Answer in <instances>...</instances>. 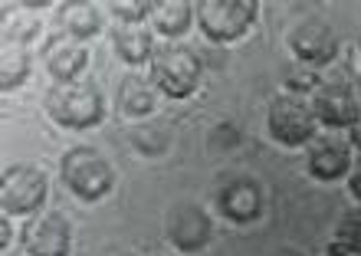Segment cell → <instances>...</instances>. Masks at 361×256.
<instances>
[{
	"mask_svg": "<svg viewBox=\"0 0 361 256\" xmlns=\"http://www.w3.org/2000/svg\"><path fill=\"white\" fill-rule=\"evenodd\" d=\"M49 122L66 128V132H86L102 125L105 118V92L89 79L76 83H56L49 85L47 99H43Z\"/></svg>",
	"mask_w": 361,
	"mask_h": 256,
	"instance_id": "obj_1",
	"label": "cell"
},
{
	"mask_svg": "<svg viewBox=\"0 0 361 256\" xmlns=\"http://www.w3.org/2000/svg\"><path fill=\"white\" fill-rule=\"evenodd\" d=\"M145 76L152 79L164 99L180 102L190 99L204 83V59L184 43H158Z\"/></svg>",
	"mask_w": 361,
	"mask_h": 256,
	"instance_id": "obj_2",
	"label": "cell"
},
{
	"mask_svg": "<svg viewBox=\"0 0 361 256\" xmlns=\"http://www.w3.org/2000/svg\"><path fill=\"white\" fill-rule=\"evenodd\" d=\"M59 178L66 190L82 204H99L115 190V168L99 148L76 145L59 158Z\"/></svg>",
	"mask_w": 361,
	"mask_h": 256,
	"instance_id": "obj_3",
	"label": "cell"
},
{
	"mask_svg": "<svg viewBox=\"0 0 361 256\" xmlns=\"http://www.w3.org/2000/svg\"><path fill=\"white\" fill-rule=\"evenodd\" d=\"M319 118L312 112L309 95L302 92H279L267 105V135L283 148H305L319 135Z\"/></svg>",
	"mask_w": 361,
	"mask_h": 256,
	"instance_id": "obj_4",
	"label": "cell"
},
{
	"mask_svg": "<svg viewBox=\"0 0 361 256\" xmlns=\"http://www.w3.org/2000/svg\"><path fill=\"white\" fill-rule=\"evenodd\" d=\"M194 17H197L200 37L207 43L230 47L257 27L259 4L257 0H200L194 4Z\"/></svg>",
	"mask_w": 361,
	"mask_h": 256,
	"instance_id": "obj_5",
	"label": "cell"
},
{
	"mask_svg": "<svg viewBox=\"0 0 361 256\" xmlns=\"http://www.w3.org/2000/svg\"><path fill=\"white\" fill-rule=\"evenodd\" d=\"M49 200V178L37 164L17 161L7 164L0 174V214L13 220H27L39 210H47Z\"/></svg>",
	"mask_w": 361,
	"mask_h": 256,
	"instance_id": "obj_6",
	"label": "cell"
},
{
	"mask_svg": "<svg viewBox=\"0 0 361 256\" xmlns=\"http://www.w3.org/2000/svg\"><path fill=\"white\" fill-rule=\"evenodd\" d=\"M73 243V220L59 210L47 207L20 224V247L27 256H69Z\"/></svg>",
	"mask_w": 361,
	"mask_h": 256,
	"instance_id": "obj_7",
	"label": "cell"
},
{
	"mask_svg": "<svg viewBox=\"0 0 361 256\" xmlns=\"http://www.w3.org/2000/svg\"><path fill=\"white\" fill-rule=\"evenodd\" d=\"M309 102H312V112L319 118V125L329 128V132H345V128H352L361 118L358 89L352 83H345V79L315 83L312 92H309Z\"/></svg>",
	"mask_w": 361,
	"mask_h": 256,
	"instance_id": "obj_8",
	"label": "cell"
},
{
	"mask_svg": "<svg viewBox=\"0 0 361 256\" xmlns=\"http://www.w3.org/2000/svg\"><path fill=\"white\" fill-rule=\"evenodd\" d=\"M214 207L224 220L230 224H257L263 217V207H267V194H263V184L257 178H247V174H233V178H224L214 188Z\"/></svg>",
	"mask_w": 361,
	"mask_h": 256,
	"instance_id": "obj_9",
	"label": "cell"
},
{
	"mask_svg": "<svg viewBox=\"0 0 361 256\" xmlns=\"http://www.w3.org/2000/svg\"><path fill=\"white\" fill-rule=\"evenodd\" d=\"M355 164V148L348 145L342 132H319L305 145V171L319 184H335L345 181Z\"/></svg>",
	"mask_w": 361,
	"mask_h": 256,
	"instance_id": "obj_10",
	"label": "cell"
},
{
	"mask_svg": "<svg viewBox=\"0 0 361 256\" xmlns=\"http://www.w3.org/2000/svg\"><path fill=\"white\" fill-rule=\"evenodd\" d=\"M164 237L178 253H197L214 237V220L200 204L180 200L164 214Z\"/></svg>",
	"mask_w": 361,
	"mask_h": 256,
	"instance_id": "obj_11",
	"label": "cell"
},
{
	"mask_svg": "<svg viewBox=\"0 0 361 256\" xmlns=\"http://www.w3.org/2000/svg\"><path fill=\"white\" fill-rule=\"evenodd\" d=\"M286 47H289L295 63H302V66H329L338 56V33L322 17H309L289 30Z\"/></svg>",
	"mask_w": 361,
	"mask_h": 256,
	"instance_id": "obj_12",
	"label": "cell"
},
{
	"mask_svg": "<svg viewBox=\"0 0 361 256\" xmlns=\"http://www.w3.org/2000/svg\"><path fill=\"white\" fill-rule=\"evenodd\" d=\"M39 47H43L39 49V56H43V66H47L53 85L82 79V73H86V66H89V47L86 43H79V39L53 30Z\"/></svg>",
	"mask_w": 361,
	"mask_h": 256,
	"instance_id": "obj_13",
	"label": "cell"
},
{
	"mask_svg": "<svg viewBox=\"0 0 361 256\" xmlns=\"http://www.w3.org/2000/svg\"><path fill=\"white\" fill-rule=\"evenodd\" d=\"M109 43L125 66H148L158 49V37L148 23H112Z\"/></svg>",
	"mask_w": 361,
	"mask_h": 256,
	"instance_id": "obj_14",
	"label": "cell"
},
{
	"mask_svg": "<svg viewBox=\"0 0 361 256\" xmlns=\"http://www.w3.org/2000/svg\"><path fill=\"white\" fill-rule=\"evenodd\" d=\"M56 30L66 37L89 43L92 37H99L105 27V7L92 4V0H73V4H59L56 7Z\"/></svg>",
	"mask_w": 361,
	"mask_h": 256,
	"instance_id": "obj_15",
	"label": "cell"
},
{
	"mask_svg": "<svg viewBox=\"0 0 361 256\" xmlns=\"http://www.w3.org/2000/svg\"><path fill=\"white\" fill-rule=\"evenodd\" d=\"M158 99H161V92L154 89V83L148 76H138V73H128L115 89V109L125 118H148L158 109Z\"/></svg>",
	"mask_w": 361,
	"mask_h": 256,
	"instance_id": "obj_16",
	"label": "cell"
},
{
	"mask_svg": "<svg viewBox=\"0 0 361 256\" xmlns=\"http://www.w3.org/2000/svg\"><path fill=\"white\" fill-rule=\"evenodd\" d=\"M194 23H197L194 4L188 0H154V13L148 20V27L154 30V37H161V43H180V37H188Z\"/></svg>",
	"mask_w": 361,
	"mask_h": 256,
	"instance_id": "obj_17",
	"label": "cell"
},
{
	"mask_svg": "<svg viewBox=\"0 0 361 256\" xmlns=\"http://www.w3.org/2000/svg\"><path fill=\"white\" fill-rule=\"evenodd\" d=\"M43 4H20L17 17L4 20V47H23L27 49L30 43L43 39Z\"/></svg>",
	"mask_w": 361,
	"mask_h": 256,
	"instance_id": "obj_18",
	"label": "cell"
},
{
	"mask_svg": "<svg viewBox=\"0 0 361 256\" xmlns=\"http://www.w3.org/2000/svg\"><path fill=\"white\" fill-rule=\"evenodd\" d=\"M30 73H33V56L23 47L0 49V89L4 92H17L20 85H27Z\"/></svg>",
	"mask_w": 361,
	"mask_h": 256,
	"instance_id": "obj_19",
	"label": "cell"
},
{
	"mask_svg": "<svg viewBox=\"0 0 361 256\" xmlns=\"http://www.w3.org/2000/svg\"><path fill=\"white\" fill-rule=\"evenodd\" d=\"M332 247L348 256H361V207L345 210L332 230Z\"/></svg>",
	"mask_w": 361,
	"mask_h": 256,
	"instance_id": "obj_20",
	"label": "cell"
},
{
	"mask_svg": "<svg viewBox=\"0 0 361 256\" xmlns=\"http://www.w3.org/2000/svg\"><path fill=\"white\" fill-rule=\"evenodd\" d=\"M102 7L115 23H148L154 13V0H109Z\"/></svg>",
	"mask_w": 361,
	"mask_h": 256,
	"instance_id": "obj_21",
	"label": "cell"
},
{
	"mask_svg": "<svg viewBox=\"0 0 361 256\" xmlns=\"http://www.w3.org/2000/svg\"><path fill=\"white\" fill-rule=\"evenodd\" d=\"M345 184H348V194H352V200L361 207V158H355V164H352V171H348Z\"/></svg>",
	"mask_w": 361,
	"mask_h": 256,
	"instance_id": "obj_22",
	"label": "cell"
},
{
	"mask_svg": "<svg viewBox=\"0 0 361 256\" xmlns=\"http://www.w3.org/2000/svg\"><path fill=\"white\" fill-rule=\"evenodd\" d=\"M13 243V217L0 214V250H10Z\"/></svg>",
	"mask_w": 361,
	"mask_h": 256,
	"instance_id": "obj_23",
	"label": "cell"
},
{
	"mask_svg": "<svg viewBox=\"0 0 361 256\" xmlns=\"http://www.w3.org/2000/svg\"><path fill=\"white\" fill-rule=\"evenodd\" d=\"M345 138H348V145H352L355 152H361V118L352 125V128H345Z\"/></svg>",
	"mask_w": 361,
	"mask_h": 256,
	"instance_id": "obj_24",
	"label": "cell"
},
{
	"mask_svg": "<svg viewBox=\"0 0 361 256\" xmlns=\"http://www.w3.org/2000/svg\"><path fill=\"white\" fill-rule=\"evenodd\" d=\"M315 256H348V253H342L338 247H332V243H329V247H325L322 253H315Z\"/></svg>",
	"mask_w": 361,
	"mask_h": 256,
	"instance_id": "obj_25",
	"label": "cell"
},
{
	"mask_svg": "<svg viewBox=\"0 0 361 256\" xmlns=\"http://www.w3.org/2000/svg\"><path fill=\"white\" fill-rule=\"evenodd\" d=\"M358 66H361V37H358Z\"/></svg>",
	"mask_w": 361,
	"mask_h": 256,
	"instance_id": "obj_26",
	"label": "cell"
},
{
	"mask_svg": "<svg viewBox=\"0 0 361 256\" xmlns=\"http://www.w3.org/2000/svg\"><path fill=\"white\" fill-rule=\"evenodd\" d=\"M358 102H361V85H358Z\"/></svg>",
	"mask_w": 361,
	"mask_h": 256,
	"instance_id": "obj_27",
	"label": "cell"
},
{
	"mask_svg": "<svg viewBox=\"0 0 361 256\" xmlns=\"http://www.w3.org/2000/svg\"><path fill=\"white\" fill-rule=\"evenodd\" d=\"M154 256H171V253H154Z\"/></svg>",
	"mask_w": 361,
	"mask_h": 256,
	"instance_id": "obj_28",
	"label": "cell"
}]
</instances>
